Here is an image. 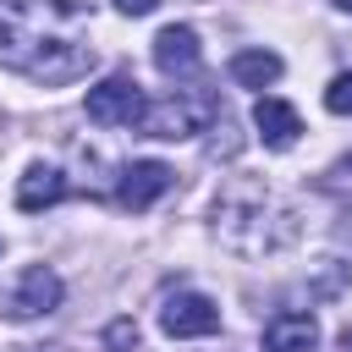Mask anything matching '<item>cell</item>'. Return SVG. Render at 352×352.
I'll return each instance as SVG.
<instances>
[{"instance_id":"obj_1","label":"cell","mask_w":352,"mask_h":352,"mask_svg":"<svg viewBox=\"0 0 352 352\" xmlns=\"http://www.w3.org/2000/svg\"><path fill=\"white\" fill-rule=\"evenodd\" d=\"M88 28L77 0H0V60L38 88L77 82L94 66Z\"/></svg>"},{"instance_id":"obj_2","label":"cell","mask_w":352,"mask_h":352,"mask_svg":"<svg viewBox=\"0 0 352 352\" xmlns=\"http://www.w3.org/2000/svg\"><path fill=\"white\" fill-rule=\"evenodd\" d=\"M60 297H66L60 275H55L50 264H28V270H16V275L0 286V314H6V319H38V314L60 308Z\"/></svg>"},{"instance_id":"obj_3","label":"cell","mask_w":352,"mask_h":352,"mask_svg":"<svg viewBox=\"0 0 352 352\" xmlns=\"http://www.w3.org/2000/svg\"><path fill=\"white\" fill-rule=\"evenodd\" d=\"M214 121V99L209 94H170V99H154L143 110V132L148 138H192Z\"/></svg>"},{"instance_id":"obj_4","label":"cell","mask_w":352,"mask_h":352,"mask_svg":"<svg viewBox=\"0 0 352 352\" xmlns=\"http://www.w3.org/2000/svg\"><path fill=\"white\" fill-rule=\"evenodd\" d=\"M88 121H99V126H132V121H143V88L132 82V77H104L99 88H88Z\"/></svg>"},{"instance_id":"obj_5","label":"cell","mask_w":352,"mask_h":352,"mask_svg":"<svg viewBox=\"0 0 352 352\" xmlns=\"http://www.w3.org/2000/svg\"><path fill=\"white\" fill-rule=\"evenodd\" d=\"M160 330L176 336V341L214 336V330H220V308H214V297H204V292H176V297H165V308H160Z\"/></svg>"},{"instance_id":"obj_6","label":"cell","mask_w":352,"mask_h":352,"mask_svg":"<svg viewBox=\"0 0 352 352\" xmlns=\"http://www.w3.org/2000/svg\"><path fill=\"white\" fill-rule=\"evenodd\" d=\"M170 182H176L170 165H160V160H132V165L121 170V182H116V204H121V209H148L160 192H170Z\"/></svg>"},{"instance_id":"obj_7","label":"cell","mask_w":352,"mask_h":352,"mask_svg":"<svg viewBox=\"0 0 352 352\" xmlns=\"http://www.w3.org/2000/svg\"><path fill=\"white\" fill-rule=\"evenodd\" d=\"M198 60H204V50H198V33L187 22H170V28L154 33V66L165 77H192Z\"/></svg>"},{"instance_id":"obj_8","label":"cell","mask_w":352,"mask_h":352,"mask_svg":"<svg viewBox=\"0 0 352 352\" xmlns=\"http://www.w3.org/2000/svg\"><path fill=\"white\" fill-rule=\"evenodd\" d=\"M253 126H258L264 148H292V143L302 138V121H297V110H292L286 99H270V94L253 104Z\"/></svg>"},{"instance_id":"obj_9","label":"cell","mask_w":352,"mask_h":352,"mask_svg":"<svg viewBox=\"0 0 352 352\" xmlns=\"http://www.w3.org/2000/svg\"><path fill=\"white\" fill-rule=\"evenodd\" d=\"M314 346H319L314 314H275L264 324V352H314Z\"/></svg>"},{"instance_id":"obj_10","label":"cell","mask_w":352,"mask_h":352,"mask_svg":"<svg viewBox=\"0 0 352 352\" xmlns=\"http://www.w3.org/2000/svg\"><path fill=\"white\" fill-rule=\"evenodd\" d=\"M60 198H66V176L55 165H28V176L16 182V209L22 214H38V209H50Z\"/></svg>"},{"instance_id":"obj_11","label":"cell","mask_w":352,"mask_h":352,"mask_svg":"<svg viewBox=\"0 0 352 352\" xmlns=\"http://www.w3.org/2000/svg\"><path fill=\"white\" fill-rule=\"evenodd\" d=\"M226 72H231V82H242V88H270L286 66H280V55H275V50H236Z\"/></svg>"},{"instance_id":"obj_12","label":"cell","mask_w":352,"mask_h":352,"mask_svg":"<svg viewBox=\"0 0 352 352\" xmlns=\"http://www.w3.org/2000/svg\"><path fill=\"white\" fill-rule=\"evenodd\" d=\"M324 110H330V116H352V72H341V77L324 88Z\"/></svg>"},{"instance_id":"obj_13","label":"cell","mask_w":352,"mask_h":352,"mask_svg":"<svg viewBox=\"0 0 352 352\" xmlns=\"http://www.w3.org/2000/svg\"><path fill=\"white\" fill-rule=\"evenodd\" d=\"M104 346H110V352H126V346H138V324H132V319H116V324H104Z\"/></svg>"},{"instance_id":"obj_14","label":"cell","mask_w":352,"mask_h":352,"mask_svg":"<svg viewBox=\"0 0 352 352\" xmlns=\"http://www.w3.org/2000/svg\"><path fill=\"white\" fill-rule=\"evenodd\" d=\"M160 0H116V11H126V16H148Z\"/></svg>"}]
</instances>
